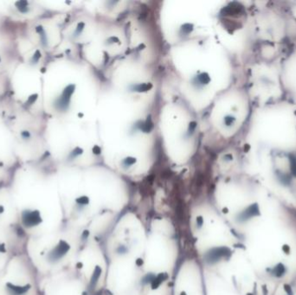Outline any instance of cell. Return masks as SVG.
I'll use <instances>...</instances> for the list:
<instances>
[{
  "mask_svg": "<svg viewBox=\"0 0 296 295\" xmlns=\"http://www.w3.org/2000/svg\"><path fill=\"white\" fill-rule=\"evenodd\" d=\"M8 291L10 292L11 295H23L28 291L29 287L27 286L25 287H18L15 285L8 284L7 285Z\"/></svg>",
  "mask_w": 296,
  "mask_h": 295,
  "instance_id": "7a4b0ae2",
  "label": "cell"
},
{
  "mask_svg": "<svg viewBox=\"0 0 296 295\" xmlns=\"http://www.w3.org/2000/svg\"><path fill=\"white\" fill-rule=\"evenodd\" d=\"M16 5H17L18 9L21 12L25 13V12H27L29 11V8L27 7L28 6V2L27 1H18L16 3Z\"/></svg>",
  "mask_w": 296,
  "mask_h": 295,
  "instance_id": "3957f363",
  "label": "cell"
},
{
  "mask_svg": "<svg viewBox=\"0 0 296 295\" xmlns=\"http://www.w3.org/2000/svg\"><path fill=\"white\" fill-rule=\"evenodd\" d=\"M22 136L25 137V138H29L30 137V133L28 132H22Z\"/></svg>",
  "mask_w": 296,
  "mask_h": 295,
  "instance_id": "8992f818",
  "label": "cell"
},
{
  "mask_svg": "<svg viewBox=\"0 0 296 295\" xmlns=\"http://www.w3.org/2000/svg\"><path fill=\"white\" fill-rule=\"evenodd\" d=\"M40 57H41V53L39 52V50H36V51L35 52V54H34L33 57H32V60H31L32 63H37Z\"/></svg>",
  "mask_w": 296,
  "mask_h": 295,
  "instance_id": "5b68a950",
  "label": "cell"
},
{
  "mask_svg": "<svg viewBox=\"0 0 296 295\" xmlns=\"http://www.w3.org/2000/svg\"><path fill=\"white\" fill-rule=\"evenodd\" d=\"M23 222L27 227H33L39 224L42 219L38 211H25L22 215Z\"/></svg>",
  "mask_w": 296,
  "mask_h": 295,
  "instance_id": "6da1fadb",
  "label": "cell"
},
{
  "mask_svg": "<svg viewBox=\"0 0 296 295\" xmlns=\"http://www.w3.org/2000/svg\"><path fill=\"white\" fill-rule=\"evenodd\" d=\"M36 99H37V94H32L31 95L30 97H29L28 101H26V105H31L33 104L36 101Z\"/></svg>",
  "mask_w": 296,
  "mask_h": 295,
  "instance_id": "277c9868",
  "label": "cell"
}]
</instances>
